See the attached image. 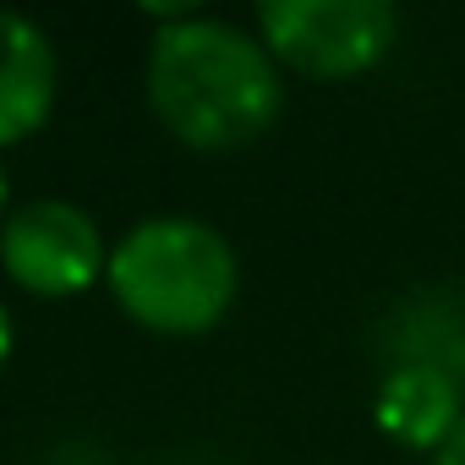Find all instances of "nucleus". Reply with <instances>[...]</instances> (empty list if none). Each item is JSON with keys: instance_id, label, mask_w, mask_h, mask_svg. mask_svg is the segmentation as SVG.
Returning <instances> with one entry per match:
<instances>
[{"instance_id": "6", "label": "nucleus", "mask_w": 465, "mask_h": 465, "mask_svg": "<svg viewBox=\"0 0 465 465\" xmlns=\"http://www.w3.org/2000/svg\"><path fill=\"white\" fill-rule=\"evenodd\" d=\"M460 411H465L460 389L438 367H405L400 361L378 389V427L400 443H416V449H438Z\"/></svg>"}, {"instance_id": "5", "label": "nucleus", "mask_w": 465, "mask_h": 465, "mask_svg": "<svg viewBox=\"0 0 465 465\" xmlns=\"http://www.w3.org/2000/svg\"><path fill=\"white\" fill-rule=\"evenodd\" d=\"M55 83H61V61L50 34L34 17L0 6V148L34 137L50 121Z\"/></svg>"}, {"instance_id": "3", "label": "nucleus", "mask_w": 465, "mask_h": 465, "mask_svg": "<svg viewBox=\"0 0 465 465\" xmlns=\"http://www.w3.org/2000/svg\"><path fill=\"white\" fill-rule=\"evenodd\" d=\"M394 6L389 0H263L258 39L307 77H356L378 66L394 45Z\"/></svg>"}, {"instance_id": "4", "label": "nucleus", "mask_w": 465, "mask_h": 465, "mask_svg": "<svg viewBox=\"0 0 465 465\" xmlns=\"http://www.w3.org/2000/svg\"><path fill=\"white\" fill-rule=\"evenodd\" d=\"M0 263L34 296H77L110 269V252L88 208L66 197H34L0 224Z\"/></svg>"}, {"instance_id": "9", "label": "nucleus", "mask_w": 465, "mask_h": 465, "mask_svg": "<svg viewBox=\"0 0 465 465\" xmlns=\"http://www.w3.org/2000/svg\"><path fill=\"white\" fill-rule=\"evenodd\" d=\"M6 213H12V192H6V170H0V224H6Z\"/></svg>"}, {"instance_id": "7", "label": "nucleus", "mask_w": 465, "mask_h": 465, "mask_svg": "<svg viewBox=\"0 0 465 465\" xmlns=\"http://www.w3.org/2000/svg\"><path fill=\"white\" fill-rule=\"evenodd\" d=\"M438 465H465V411H460L454 427L443 432V443H438Z\"/></svg>"}, {"instance_id": "8", "label": "nucleus", "mask_w": 465, "mask_h": 465, "mask_svg": "<svg viewBox=\"0 0 465 465\" xmlns=\"http://www.w3.org/2000/svg\"><path fill=\"white\" fill-rule=\"evenodd\" d=\"M6 356H12V312L0 302V367H6Z\"/></svg>"}, {"instance_id": "1", "label": "nucleus", "mask_w": 465, "mask_h": 465, "mask_svg": "<svg viewBox=\"0 0 465 465\" xmlns=\"http://www.w3.org/2000/svg\"><path fill=\"white\" fill-rule=\"evenodd\" d=\"M148 104L186 148H242L263 137L285 110L274 50L224 17H181L153 34Z\"/></svg>"}, {"instance_id": "2", "label": "nucleus", "mask_w": 465, "mask_h": 465, "mask_svg": "<svg viewBox=\"0 0 465 465\" xmlns=\"http://www.w3.org/2000/svg\"><path fill=\"white\" fill-rule=\"evenodd\" d=\"M110 296L153 334L213 329L242 285V263L208 219L148 213L110 247Z\"/></svg>"}]
</instances>
